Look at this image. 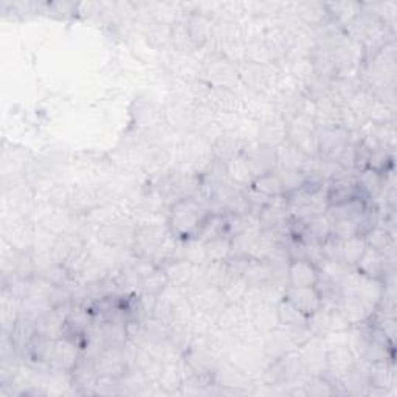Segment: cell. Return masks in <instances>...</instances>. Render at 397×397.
Segmentation results:
<instances>
[{
	"instance_id": "obj_1",
	"label": "cell",
	"mask_w": 397,
	"mask_h": 397,
	"mask_svg": "<svg viewBox=\"0 0 397 397\" xmlns=\"http://www.w3.org/2000/svg\"><path fill=\"white\" fill-rule=\"evenodd\" d=\"M292 303L301 314H312L318 308V295L312 288H294L289 295Z\"/></svg>"
},
{
	"instance_id": "obj_2",
	"label": "cell",
	"mask_w": 397,
	"mask_h": 397,
	"mask_svg": "<svg viewBox=\"0 0 397 397\" xmlns=\"http://www.w3.org/2000/svg\"><path fill=\"white\" fill-rule=\"evenodd\" d=\"M290 279L294 288H314L317 273L312 264L306 261H297L290 267Z\"/></svg>"
}]
</instances>
